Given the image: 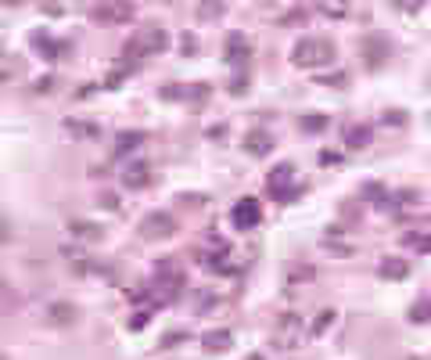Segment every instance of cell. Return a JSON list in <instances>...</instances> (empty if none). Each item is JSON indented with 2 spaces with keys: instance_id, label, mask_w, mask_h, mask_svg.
Returning <instances> with one entry per match:
<instances>
[{
  "instance_id": "1",
  "label": "cell",
  "mask_w": 431,
  "mask_h": 360,
  "mask_svg": "<svg viewBox=\"0 0 431 360\" xmlns=\"http://www.w3.org/2000/svg\"><path fill=\"white\" fill-rule=\"evenodd\" d=\"M302 342H306V321L287 310V314H280L274 335H269V346H274L277 353H295Z\"/></svg>"
},
{
  "instance_id": "2",
  "label": "cell",
  "mask_w": 431,
  "mask_h": 360,
  "mask_svg": "<svg viewBox=\"0 0 431 360\" xmlns=\"http://www.w3.org/2000/svg\"><path fill=\"white\" fill-rule=\"evenodd\" d=\"M291 61H295V65H302V69L331 65V61H334V43H331V40H320V36H306V40L295 43Z\"/></svg>"
},
{
  "instance_id": "3",
  "label": "cell",
  "mask_w": 431,
  "mask_h": 360,
  "mask_svg": "<svg viewBox=\"0 0 431 360\" xmlns=\"http://www.w3.org/2000/svg\"><path fill=\"white\" fill-rule=\"evenodd\" d=\"M166 47H169V33H166V29H155V25H151V29H137V33H133V40L122 47V54H126V61H130V58L162 54Z\"/></svg>"
},
{
  "instance_id": "4",
  "label": "cell",
  "mask_w": 431,
  "mask_h": 360,
  "mask_svg": "<svg viewBox=\"0 0 431 360\" xmlns=\"http://www.w3.org/2000/svg\"><path fill=\"white\" fill-rule=\"evenodd\" d=\"M180 285H184V271H180L177 256H162V260H158V267H155V292L162 288V303L177 299Z\"/></svg>"
},
{
  "instance_id": "5",
  "label": "cell",
  "mask_w": 431,
  "mask_h": 360,
  "mask_svg": "<svg viewBox=\"0 0 431 360\" xmlns=\"http://www.w3.org/2000/svg\"><path fill=\"white\" fill-rule=\"evenodd\" d=\"M177 234V220H173V213H148L140 220V238L144 242H166Z\"/></svg>"
},
{
  "instance_id": "6",
  "label": "cell",
  "mask_w": 431,
  "mask_h": 360,
  "mask_svg": "<svg viewBox=\"0 0 431 360\" xmlns=\"http://www.w3.org/2000/svg\"><path fill=\"white\" fill-rule=\"evenodd\" d=\"M266 187H269V195H274V198H280V202H291V198L298 195V184H295V166H291V162H280V166H274V173H269Z\"/></svg>"
},
{
  "instance_id": "7",
  "label": "cell",
  "mask_w": 431,
  "mask_h": 360,
  "mask_svg": "<svg viewBox=\"0 0 431 360\" xmlns=\"http://www.w3.org/2000/svg\"><path fill=\"white\" fill-rule=\"evenodd\" d=\"M93 22H108V25H122L133 19V4L130 0H108V4H98L90 11Z\"/></svg>"
},
{
  "instance_id": "8",
  "label": "cell",
  "mask_w": 431,
  "mask_h": 360,
  "mask_svg": "<svg viewBox=\"0 0 431 360\" xmlns=\"http://www.w3.org/2000/svg\"><path fill=\"white\" fill-rule=\"evenodd\" d=\"M230 216H234V224L241 227V231H252V227L263 224V209H259V202H255V198H241Z\"/></svg>"
},
{
  "instance_id": "9",
  "label": "cell",
  "mask_w": 431,
  "mask_h": 360,
  "mask_svg": "<svg viewBox=\"0 0 431 360\" xmlns=\"http://www.w3.org/2000/svg\"><path fill=\"white\" fill-rule=\"evenodd\" d=\"M151 184V166L148 162H126L122 169V187H130V191H140V187Z\"/></svg>"
},
{
  "instance_id": "10",
  "label": "cell",
  "mask_w": 431,
  "mask_h": 360,
  "mask_svg": "<svg viewBox=\"0 0 431 360\" xmlns=\"http://www.w3.org/2000/svg\"><path fill=\"white\" fill-rule=\"evenodd\" d=\"M69 234H72L76 242H83V245H98V242L104 238L101 224H90V220H72V224H69Z\"/></svg>"
},
{
  "instance_id": "11",
  "label": "cell",
  "mask_w": 431,
  "mask_h": 360,
  "mask_svg": "<svg viewBox=\"0 0 431 360\" xmlns=\"http://www.w3.org/2000/svg\"><path fill=\"white\" fill-rule=\"evenodd\" d=\"M47 324H54V328H69L76 324V306L72 303H51L47 306V314H43Z\"/></svg>"
},
{
  "instance_id": "12",
  "label": "cell",
  "mask_w": 431,
  "mask_h": 360,
  "mask_svg": "<svg viewBox=\"0 0 431 360\" xmlns=\"http://www.w3.org/2000/svg\"><path fill=\"white\" fill-rule=\"evenodd\" d=\"M371 137H374V130L366 127V123H349L345 127V145L353 151H363L366 145H371Z\"/></svg>"
},
{
  "instance_id": "13",
  "label": "cell",
  "mask_w": 431,
  "mask_h": 360,
  "mask_svg": "<svg viewBox=\"0 0 431 360\" xmlns=\"http://www.w3.org/2000/svg\"><path fill=\"white\" fill-rule=\"evenodd\" d=\"M245 148H248V155L263 159V155L274 151V134H266V130H252V134L245 137Z\"/></svg>"
},
{
  "instance_id": "14",
  "label": "cell",
  "mask_w": 431,
  "mask_h": 360,
  "mask_svg": "<svg viewBox=\"0 0 431 360\" xmlns=\"http://www.w3.org/2000/svg\"><path fill=\"white\" fill-rule=\"evenodd\" d=\"M363 47H366V65H371V69L385 65V58H388V43H385V40L366 36V40H363Z\"/></svg>"
},
{
  "instance_id": "15",
  "label": "cell",
  "mask_w": 431,
  "mask_h": 360,
  "mask_svg": "<svg viewBox=\"0 0 431 360\" xmlns=\"http://www.w3.org/2000/svg\"><path fill=\"white\" fill-rule=\"evenodd\" d=\"M65 134H72V137H79V140H98V137H101V127L83 123V119H65Z\"/></svg>"
},
{
  "instance_id": "16",
  "label": "cell",
  "mask_w": 431,
  "mask_h": 360,
  "mask_svg": "<svg viewBox=\"0 0 431 360\" xmlns=\"http://www.w3.org/2000/svg\"><path fill=\"white\" fill-rule=\"evenodd\" d=\"M230 332H227V328H219V332H205L201 335V346L205 350H209V353H223V350H230Z\"/></svg>"
},
{
  "instance_id": "17",
  "label": "cell",
  "mask_w": 431,
  "mask_h": 360,
  "mask_svg": "<svg viewBox=\"0 0 431 360\" xmlns=\"http://www.w3.org/2000/svg\"><path fill=\"white\" fill-rule=\"evenodd\" d=\"M144 140H148V134H144V130H122V134L115 137V155H126V151L140 148Z\"/></svg>"
},
{
  "instance_id": "18",
  "label": "cell",
  "mask_w": 431,
  "mask_h": 360,
  "mask_svg": "<svg viewBox=\"0 0 431 360\" xmlns=\"http://www.w3.org/2000/svg\"><path fill=\"white\" fill-rule=\"evenodd\" d=\"M252 54V47H248V40L241 36V33H234L230 40H227V58H230V65H241V61Z\"/></svg>"
},
{
  "instance_id": "19",
  "label": "cell",
  "mask_w": 431,
  "mask_h": 360,
  "mask_svg": "<svg viewBox=\"0 0 431 360\" xmlns=\"http://www.w3.org/2000/svg\"><path fill=\"white\" fill-rule=\"evenodd\" d=\"M381 277H392V281H403L406 274H410V263L406 260H399V256H388L385 263H381Z\"/></svg>"
},
{
  "instance_id": "20",
  "label": "cell",
  "mask_w": 431,
  "mask_h": 360,
  "mask_svg": "<svg viewBox=\"0 0 431 360\" xmlns=\"http://www.w3.org/2000/svg\"><path fill=\"white\" fill-rule=\"evenodd\" d=\"M223 11H227V0H201L198 19L201 22H216V19H223Z\"/></svg>"
},
{
  "instance_id": "21",
  "label": "cell",
  "mask_w": 431,
  "mask_h": 360,
  "mask_svg": "<svg viewBox=\"0 0 431 360\" xmlns=\"http://www.w3.org/2000/svg\"><path fill=\"white\" fill-rule=\"evenodd\" d=\"M33 47L47 54V61H58V54H61V43H54L51 36H40V33L33 36Z\"/></svg>"
},
{
  "instance_id": "22",
  "label": "cell",
  "mask_w": 431,
  "mask_h": 360,
  "mask_svg": "<svg viewBox=\"0 0 431 360\" xmlns=\"http://www.w3.org/2000/svg\"><path fill=\"white\" fill-rule=\"evenodd\" d=\"M334 317H338L334 310H320V314H316V321H313V328H309V335H324L327 328L334 324Z\"/></svg>"
},
{
  "instance_id": "23",
  "label": "cell",
  "mask_w": 431,
  "mask_h": 360,
  "mask_svg": "<svg viewBox=\"0 0 431 360\" xmlns=\"http://www.w3.org/2000/svg\"><path fill=\"white\" fill-rule=\"evenodd\" d=\"M410 321H413V324H428V295H424V299L410 310Z\"/></svg>"
},
{
  "instance_id": "24",
  "label": "cell",
  "mask_w": 431,
  "mask_h": 360,
  "mask_svg": "<svg viewBox=\"0 0 431 360\" xmlns=\"http://www.w3.org/2000/svg\"><path fill=\"white\" fill-rule=\"evenodd\" d=\"M11 76H14V61H11L4 51H0V83H8Z\"/></svg>"
},
{
  "instance_id": "25",
  "label": "cell",
  "mask_w": 431,
  "mask_h": 360,
  "mask_svg": "<svg viewBox=\"0 0 431 360\" xmlns=\"http://www.w3.org/2000/svg\"><path fill=\"white\" fill-rule=\"evenodd\" d=\"M324 127H327V119H324V116H306V119H302V130H309V134L324 130Z\"/></svg>"
},
{
  "instance_id": "26",
  "label": "cell",
  "mask_w": 431,
  "mask_h": 360,
  "mask_svg": "<svg viewBox=\"0 0 431 360\" xmlns=\"http://www.w3.org/2000/svg\"><path fill=\"white\" fill-rule=\"evenodd\" d=\"M8 306H11V288H8V281L0 277V314H4Z\"/></svg>"
},
{
  "instance_id": "27",
  "label": "cell",
  "mask_w": 431,
  "mask_h": 360,
  "mask_svg": "<svg viewBox=\"0 0 431 360\" xmlns=\"http://www.w3.org/2000/svg\"><path fill=\"white\" fill-rule=\"evenodd\" d=\"M187 339V332H173V335H166L162 339V350H173V346H177V342H184Z\"/></svg>"
},
{
  "instance_id": "28",
  "label": "cell",
  "mask_w": 431,
  "mask_h": 360,
  "mask_svg": "<svg viewBox=\"0 0 431 360\" xmlns=\"http://www.w3.org/2000/svg\"><path fill=\"white\" fill-rule=\"evenodd\" d=\"M180 47H184V54H195V51H198V40H195V36H184Z\"/></svg>"
},
{
  "instance_id": "29",
  "label": "cell",
  "mask_w": 431,
  "mask_h": 360,
  "mask_svg": "<svg viewBox=\"0 0 431 360\" xmlns=\"http://www.w3.org/2000/svg\"><path fill=\"white\" fill-rule=\"evenodd\" d=\"M180 202H184V206H190V209H198L205 198H201V195H180Z\"/></svg>"
},
{
  "instance_id": "30",
  "label": "cell",
  "mask_w": 431,
  "mask_h": 360,
  "mask_svg": "<svg viewBox=\"0 0 431 360\" xmlns=\"http://www.w3.org/2000/svg\"><path fill=\"white\" fill-rule=\"evenodd\" d=\"M399 8H403V11H421L424 0H399Z\"/></svg>"
},
{
  "instance_id": "31",
  "label": "cell",
  "mask_w": 431,
  "mask_h": 360,
  "mask_svg": "<svg viewBox=\"0 0 431 360\" xmlns=\"http://www.w3.org/2000/svg\"><path fill=\"white\" fill-rule=\"evenodd\" d=\"M342 83H345V72H334V76L324 80V87H342Z\"/></svg>"
},
{
  "instance_id": "32",
  "label": "cell",
  "mask_w": 431,
  "mask_h": 360,
  "mask_svg": "<svg viewBox=\"0 0 431 360\" xmlns=\"http://www.w3.org/2000/svg\"><path fill=\"white\" fill-rule=\"evenodd\" d=\"M381 123H385V127H388V123H406V116L403 112H385V119H381Z\"/></svg>"
},
{
  "instance_id": "33",
  "label": "cell",
  "mask_w": 431,
  "mask_h": 360,
  "mask_svg": "<svg viewBox=\"0 0 431 360\" xmlns=\"http://www.w3.org/2000/svg\"><path fill=\"white\" fill-rule=\"evenodd\" d=\"M0 242H11V227H8L4 216H0Z\"/></svg>"
},
{
  "instance_id": "34",
  "label": "cell",
  "mask_w": 431,
  "mask_h": 360,
  "mask_svg": "<svg viewBox=\"0 0 431 360\" xmlns=\"http://www.w3.org/2000/svg\"><path fill=\"white\" fill-rule=\"evenodd\" d=\"M144 324H148V314H137V317L130 321V328H133V332H140V328H144Z\"/></svg>"
},
{
  "instance_id": "35",
  "label": "cell",
  "mask_w": 431,
  "mask_h": 360,
  "mask_svg": "<svg viewBox=\"0 0 431 360\" xmlns=\"http://www.w3.org/2000/svg\"><path fill=\"white\" fill-rule=\"evenodd\" d=\"M51 87H54V80H36V90H40V94H47Z\"/></svg>"
},
{
  "instance_id": "36",
  "label": "cell",
  "mask_w": 431,
  "mask_h": 360,
  "mask_svg": "<svg viewBox=\"0 0 431 360\" xmlns=\"http://www.w3.org/2000/svg\"><path fill=\"white\" fill-rule=\"evenodd\" d=\"M0 360H8V353H0Z\"/></svg>"
},
{
  "instance_id": "37",
  "label": "cell",
  "mask_w": 431,
  "mask_h": 360,
  "mask_svg": "<svg viewBox=\"0 0 431 360\" xmlns=\"http://www.w3.org/2000/svg\"><path fill=\"white\" fill-rule=\"evenodd\" d=\"M248 360H263V357H248Z\"/></svg>"
}]
</instances>
